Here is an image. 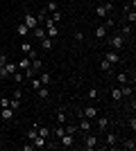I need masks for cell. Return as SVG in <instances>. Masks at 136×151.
Wrapping results in <instances>:
<instances>
[{
  "mask_svg": "<svg viewBox=\"0 0 136 151\" xmlns=\"http://www.w3.org/2000/svg\"><path fill=\"white\" fill-rule=\"evenodd\" d=\"M16 70H18V65H16V63H14V61H7L5 65L0 68V79H5V77H12Z\"/></svg>",
  "mask_w": 136,
  "mask_h": 151,
  "instance_id": "cell-1",
  "label": "cell"
},
{
  "mask_svg": "<svg viewBox=\"0 0 136 151\" xmlns=\"http://www.w3.org/2000/svg\"><path fill=\"white\" fill-rule=\"evenodd\" d=\"M95 147H97V135L86 133L84 135V149H95Z\"/></svg>",
  "mask_w": 136,
  "mask_h": 151,
  "instance_id": "cell-2",
  "label": "cell"
},
{
  "mask_svg": "<svg viewBox=\"0 0 136 151\" xmlns=\"http://www.w3.org/2000/svg\"><path fill=\"white\" fill-rule=\"evenodd\" d=\"M23 23L30 27V32L39 27V20H36V16H32V14H25V16H23Z\"/></svg>",
  "mask_w": 136,
  "mask_h": 151,
  "instance_id": "cell-3",
  "label": "cell"
},
{
  "mask_svg": "<svg viewBox=\"0 0 136 151\" xmlns=\"http://www.w3.org/2000/svg\"><path fill=\"white\" fill-rule=\"evenodd\" d=\"M73 140H75V135H71V133H64V135H61L57 142H59V147L68 149V147H73Z\"/></svg>",
  "mask_w": 136,
  "mask_h": 151,
  "instance_id": "cell-4",
  "label": "cell"
},
{
  "mask_svg": "<svg viewBox=\"0 0 136 151\" xmlns=\"http://www.w3.org/2000/svg\"><path fill=\"white\" fill-rule=\"evenodd\" d=\"M109 43H111L113 50H123V47H125V36H111Z\"/></svg>",
  "mask_w": 136,
  "mask_h": 151,
  "instance_id": "cell-5",
  "label": "cell"
},
{
  "mask_svg": "<svg viewBox=\"0 0 136 151\" xmlns=\"http://www.w3.org/2000/svg\"><path fill=\"white\" fill-rule=\"evenodd\" d=\"M111 7H113L111 2H107V5H100V7H95V16H97V18H104V16H107V14L111 12Z\"/></svg>",
  "mask_w": 136,
  "mask_h": 151,
  "instance_id": "cell-6",
  "label": "cell"
},
{
  "mask_svg": "<svg viewBox=\"0 0 136 151\" xmlns=\"http://www.w3.org/2000/svg\"><path fill=\"white\" fill-rule=\"evenodd\" d=\"M82 117H86V120H95V117H97V108L86 106L84 111H82Z\"/></svg>",
  "mask_w": 136,
  "mask_h": 151,
  "instance_id": "cell-7",
  "label": "cell"
},
{
  "mask_svg": "<svg viewBox=\"0 0 136 151\" xmlns=\"http://www.w3.org/2000/svg\"><path fill=\"white\" fill-rule=\"evenodd\" d=\"M77 131H82V133H89V131H91V120H86V117H79Z\"/></svg>",
  "mask_w": 136,
  "mask_h": 151,
  "instance_id": "cell-8",
  "label": "cell"
},
{
  "mask_svg": "<svg viewBox=\"0 0 136 151\" xmlns=\"http://www.w3.org/2000/svg\"><path fill=\"white\" fill-rule=\"evenodd\" d=\"M16 65H18V70H23V72H25V70H30V68H32V61H30V59H27L25 54H23V57H20V61L16 63Z\"/></svg>",
  "mask_w": 136,
  "mask_h": 151,
  "instance_id": "cell-9",
  "label": "cell"
},
{
  "mask_svg": "<svg viewBox=\"0 0 136 151\" xmlns=\"http://www.w3.org/2000/svg\"><path fill=\"white\" fill-rule=\"evenodd\" d=\"M34 149H45V145H48V138H43V135H36V138L32 140Z\"/></svg>",
  "mask_w": 136,
  "mask_h": 151,
  "instance_id": "cell-10",
  "label": "cell"
},
{
  "mask_svg": "<svg viewBox=\"0 0 136 151\" xmlns=\"http://www.w3.org/2000/svg\"><path fill=\"white\" fill-rule=\"evenodd\" d=\"M104 59H107V61H109L111 65H113V63H118V61H120V54H118L116 50H111V52H107V54H104Z\"/></svg>",
  "mask_w": 136,
  "mask_h": 151,
  "instance_id": "cell-11",
  "label": "cell"
},
{
  "mask_svg": "<svg viewBox=\"0 0 136 151\" xmlns=\"http://www.w3.org/2000/svg\"><path fill=\"white\" fill-rule=\"evenodd\" d=\"M14 113H16V111L7 106V108H2V113H0V117H2L5 122H9V120H14Z\"/></svg>",
  "mask_w": 136,
  "mask_h": 151,
  "instance_id": "cell-12",
  "label": "cell"
},
{
  "mask_svg": "<svg viewBox=\"0 0 136 151\" xmlns=\"http://www.w3.org/2000/svg\"><path fill=\"white\" fill-rule=\"evenodd\" d=\"M39 81H41V86H50V83H52V75H50V72H41Z\"/></svg>",
  "mask_w": 136,
  "mask_h": 151,
  "instance_id": "cell-13",
  "label": "cell"
},
{
  "mask_svg": "<svg viewBox=\"0 0 136 151\" xmlns=\"http://www.w3.org/2000/svg\"><path fill=\"white\" fill-rule=\"evenodd\" d=\"M97 129H100V131H107V129H109V120H107V117H97Z\"/></svg>",
  "mask_w": 136,
  "mask_h": 151,
  "instance_id": "cell-14",
  "label": "cell"
},
{
  "mask_svg": "<svg viewBox=\"0 0 136 151\" xmlns=\"http://www.w3.org/2000/svg\"><path fill=\"white\" fill-rule=\"evenodd\" d=\"M118 83H120V86H125V83H129V75H127V72H118Z\"/></svg>",
  "mask_w": 136,
  "mask_h": 151,
  "instance_id": "cell-15",
  "label": "cell"
},
{
  "mask_svg": "<svg viewBox=\"0 0 136 151\" xmlns=\"http://www.w3.org/2000/svg\"><path fill=\"white\" fill-rule=\"evenodd\" d=\"M41 47H43V50H52V38L43 36V38H41Z\"/></svg>",
  "mask_w": 136,
  "mask_h": 151,
  "instance_id": "cell-16",
  "label": "cell"
},
{
  "mask_svg": "<svg viewBox=\"0 0 136 151\" xmlns=\"http://www.w3.org/2000/svg\"><path fill=\"white\" fill-rule=\"evenodd\" d=\"M16 32H18L20 36H27V34H30V27H27L25 23H18V27H16Z\"/></svg>",
  "mask_w": 136,
  "mask_h": 151,
  "instance_id": "cell-17",
  "label": "cell"
},
{
  "mask_svg": "<svg viewBox=\"0 0 136 151\" xmlns=\"http://www.w3.org/2000/svg\"><path fill=\"white\" fill-rule=\"evenodd\" d=\"M36 93H39V99H48L50 90H48V86H41V88H36Z\"/></svg>",
  "mask_w": 136,
  "mask_h": 151,
  "instance_id": "cell-18",
  "label": "cell"
},
{
  "mask_svg": "<svg viewBox=\"0 0 136 151\" xmlns=\"http://www.w3.org/2000/svg\"><path fill=\"white\" fill-rule=\"evenodd\" d=\"M95 38H107V27L104 25L95 27Z\"/></svg>",
  "mask_w": 136,
  "mask_h": 151,
  "instance_id": "cell-19",
  "label": "cell"
},
{
  "mask_svg": "<svg viewBox=\"0 0 136 151\" xmlns=\"http://www.w3.org/2000/svg\"><path fill=\"white\" fill-rule=\"evenodd\" d=\"M36 131H39V135H43V138H50L52 131L48 129V126H36Z\"/></svg>",
  "mask_w": 136,
  "mask_h": 151,
  "instance_id": "cell-20",
  "label": "cell"
},
{
  "mask_svg": "<svg viewBox=\"0 0 136 151\" xmlns=\"http://www.w3.org/2000/svg\"><path fill=\"white\" fill-rule=\"evenodd\" d=\"M111 99H113V101H120V99H123V93H120V88H111Z\"/></svg>",
  "mask_w": 136,
  "mask_h": 151,
  "instance_id": "cell-21",
  "label": "cell"
},
{
  "mask_svg": "<svg viewBox=\"0 0 136 151\" xmlns=\"http://www.w3.org/2000/svg\"><path fill=\"white\" fill-rule=\"evenodd\" d=\"M36 126H39V124H32V129L27 131V140H30V142H32V140L36 138V135H39V131H36Z\"/></svg>",
  "mask_w": 136,
  "mask_h": 151,
  "instance_id": "cell-22",
  "label": "cell"
},
{
  "mask_svg": "<svg viewBox=\"0 0 136 151\" xmlns=\"http://www.w3.org/2000/svg\"><path fill=\"white\" fill-rule=\"evenodd\" d=\"M32 32H34V36L39 38V41H41V38L45 36V27H43V25H39V27H36V29H32Z\"/></svg>",
  "mask_w": 136,
  "mask_h": 151,
  "instance_id": "cell-23",
  "label": "cell"
},
{
  "mask_svg": "<svg viewBox=\"0 0 136 151\" xmlns=\"http://www.w3.org/2000/svg\"><path fill=\"white\" fill-rule=\"evenodd\" d=\"M120 93H123V97H132V86H129V83L120 86Z\"/></svg>",
  "mask_w": 136,
  "mask_h": 151,
  "instance_id": "cell-24",
  "label": "cell"
},
{
  "mask_svg": "<svg viewBox=\"0 0 136 151\" xmlns=\"http://www.w3.org/2000/svg\"><path fill=\"white\" fill-rule=\"evenodd\" d=\"M100 70H102V72H111V63L107 61V59H102V61H100Z\"/></svg>",
  "mask_w": 136,
  "mask_h": 151,
  "instance_id": "cell-25",
  "label": "cell"
},
{
  "mask_svg": "<svg viewBox=\"0 0 136 151\" xmlns=\"http://www.w3.org/2000/svg\"><path fill=\"white\" fill-rule=\"evenodd\" d=\"M9 108H14V111H18V108H20V99L12 97V99H9Z\"/></svg>",
  "mask_w": 136,
  "mask_h": 151,
  "instance_id": "cell-26",
  "label": "cell"
},
{
  "mask_svg": "<svg viewBox=\"0 0 136 151\" xmlns=\"http://www.w3.org/2000/svg\"><path fill=\"white\" fill-rule=\"evenodd\" d=\"M123 147H125L127 151H134V149H136V142H134V140H125Z\"/></svg>",
  "mask_w": 136,
  "mask_h": 151,
  "instance_id": "cell-27",
  "label": "cell"
},
{
  "mask_svg": "<svg viewBox=\"0 0 136 151\" xmlns=\"http://www.w3.org/2000/svg\"><path fill=\"white\" fill-rule=\"evenodd\" d=\"M20 52H23V54H27V52H32V43H27V41H23V45H20Z\"/></svg>",
  "mask_w": 136,
  "mask_h": 151,
  "instance_id": "cell-28",
  "label": "cell"
},
{
  "mask_svg": "<svg viewBox=\"0 0 136 151\" xmlns=\"http://www.w3.org/2000/svg\"><path fill=\"white\" fill-rule=\"evenodd\" d=\"M66 120H68V117H66L64 111H57V122H59V124H66Z\"/></svg>",
  "mask_w": 136,
  "mask_h": 151,
  "instance_id": "cell-29",
  "label": "cell"
},
{
  "mask_svg": "<svg viewBox=\"0 0 136 151\" xmlns=\"http://www.w3.org/2000/svg\"><path fill=\"white\" fill-rule=\"evenodd\" d=\"M50 20H52V23H59V20H61V12H59V9H57V12H52L50 14Z\"/></svg>",
  "mask_w": 136,
  "mask_h": 151,
  "instance_id": "cell-30",
  "label": "cell"
},
{
  "mask_svg": "<svg viewBox=\"0 0 136 151\" xmlns=\"http://www.w3.org/2000/svg\"><path fill=\"white\" fill-rule=\"evenodd\" d=\"M118 138H116V133H107V145H116Z\"/></svg>",
  "mask_w": 136,
  "mask_h": 151,
  "instance_id": "cell-31",
  "label": "cell"
},
{
  "mask_svg": "<svg viewBox=\"0 0 136 151\" xmlns=\"http://www.w3.org/2000/svg\"><path fill=\"white\" fill-rule=\"evenodd\" d=\"M52 133H55V138H61V135H64V133H66V129H64V126H57V129H55V131H52Z\"/></svg>",
  "mask_w": 136,
  "mask_h": 151,
  "instance_id": "cell-32",
  "label": "cell"
},
{
  "mask_svg": "<svg viewBox=\"0 0 136 151\" xmlns=\"http://www.w3.org/2000/svg\"><path fill=\"white\" fill-rule=\"evenodd\" d=\"M127 20H129V25H134V23H136V12H134V9L127 12Z\"/></svg>",
  "mask_w": 136,
  "mask_h": 151,
  "instance_id": "cell-33",
  "label": "cell"
},
{
  "mask_svg": "<svg viewBox=\"0 0 136 151\" xmlns=\"http://www.w3.org/2000/svg\"><path fill=\"white\" fill-rule=\"evenodd\" d=\"M14 81H16V83H23V77H25V75H23V72H14Z\"/></svg>",
  "mask_w": 136,
  "mask_h": 151,
  "instance_id": "cell-34",
  "label": "cell"
},
{
  "mask_svg": "<svg viewBox=\"0 0 136 151\" xmlns=\"http://www.w3.org/2000/svg\"><path fill=\"white\" fill-rule=\"evenodd\" d=\"M52 12H57V2H55V0L48 2V14H52Z\"/></svg>",
  "mask_w": 136,
  "mask_h": 151,
  "instance_id": "cell-35",
  "label": "cell"
},
{
  "mask_svg": "<svg viewBox=\"0 0 136 151\" xmlns=\"http://www.w3.org/2000/svg\"><path fill=\"white\" fill-rule=\"evenodd\" d=\"M23 75H25L27 79H34V75H36V70H34V68H30V70H25Z\"/></svg>",
  "mask_w": 136,
  "mask_h": 151,
  "instance_id": "cell-36",
  "label": "cell"
},
{
  "mask_svg": "<svg viewBox=\"0 0 136 151\" xmlns=\"http://www.w3.org/2000/svg\"><path fill=\"white\" fill-rule=\"evenodd\" d=\"M132 29H134V25H125V27H123V36H129Z\"/></svg>",
  "mask_w": 136,
  "mask_h": 151,
  "instance_id": "cell-37",
  "label": "cell"
},
{
  "mask_svg": "<svg viewBox=\"0 0 136 151\" xmlns=\"http://www.w3.org/2000/svg\"><path fill=\"white\" fill-rule=\"evenodd\" d=\"M32 68H34V70H39V68H41V59H39V57L32 59Z\"/></svg>",
  "mask_w": 136,
  "mask_h": 151,
  "instance_id": "cell-38",
  "label": "cell"
},
{
  "mask_svg": "<svg viewBox=\"0 0 136 151\" xmlns=\"http://www.w3.org/2000/svg\"><path fill=\"white\" fill-rule=\"evenodd\" d=\"M82 41H84V34H82V32H77V34H75V43H82Z\"/></svg>",
  "mask_w": 136,
  "mask_h": 151,
  "instance_id": "cell-39",
  "label": "cell"
},
{
  "mask_svg": "<svg viewBox=\"0 0 136 151\" xmlns=\"http://www.w3.org/2000/svg\"><path fill=\"white\" fill-rule=\"evenodd\" d=\"M66 133H71V135H75V133H77V126H68V129H66Z\"/></svg>",
  "mask_w": 136,
  "mask_h": 151,
  "instance_id": "cell-40",
  "label": "cell"
},
{
  "mask_svg": "<svg viewBox=\"0 0 136 151\" xmlns=\"http://www.w3.org/2000/svg\"><path fill=\"white\" fill-rule=\"evenodd\" d=\"M0 106L7 108V106H9V99H7V97H2V99H0Z\"/></svg>",
  "mask_w": 136,
  "mask_h": 151,
  "instance_id": "cell-41",
  "label": "cell"
},
{
  "mask_svg": "<svg viewBox=\"0 0 136 151\" xmlns=\"http://www.w3.org/2000/svg\"><path fill=\"white\" fill-rule=\"evenodd\" d=\"M32 88H34V90L41 88V81H39V79H32Z\"/></svg>",
  "mask_w": 136,
  "mask_h": 151,
  "instance_id": "cell-42",
  "label": "cell"
},
{
  "mask_svg": "<svg viewBox=\"0 0 136 151\" xmlns=\"http://www.w3.org/2000/svg\"><path fill=\"white\" fill-rule=\"evenodd\" d=\"M95 97H97V90H95V88L89 90V99H95Z\"/></svg>",
  "mask_w": 136,
  "mask_h": 151,
  "instance_id": "cell-43",
  "label": "cell"
},
{
  "mask_svg": "<svg viewBox=\"0 0 136 151\" xmlns=\"http://www.w3.org/2000/svg\"><path fill=\"white\" fill-rule=\"evenodd\" d=\"M5 63H7V54H0V68H2Z\"/></svg>",
  "mask_w": 136,
  "mask_h": 151,
  "instance_id": "cell-44",
  "label": "cell"
},
{
  "mask_svg": "<svg viewBox=\"0 0 136 151\" xmlns=\"http://www.w3.org/2000/svg\"><path fill=\"white\" fill-rule=\"evenodd\" d=\"M129 126H132V131H136V120L134 117H129Z\"/></svg>",
  "mask_w": 136,
  "mask_h": 151,
  "instance_id": "cell-45",
  "label": "cell"
},
{
  "mask_svg": "<svg viewBox=\"0 0 136 151\" xmlns=\"http://www.w3.org/2000/svg\"><path fill=\"white\" fill-rule=\"evenodd\" d=\"M23 151H34V145H23Z\"/></svg>",
  "mask_w": 136,
  "mask_h": 151,
  "instance_id": "cell-46",
  "label": "cell"
}]
</instances>
